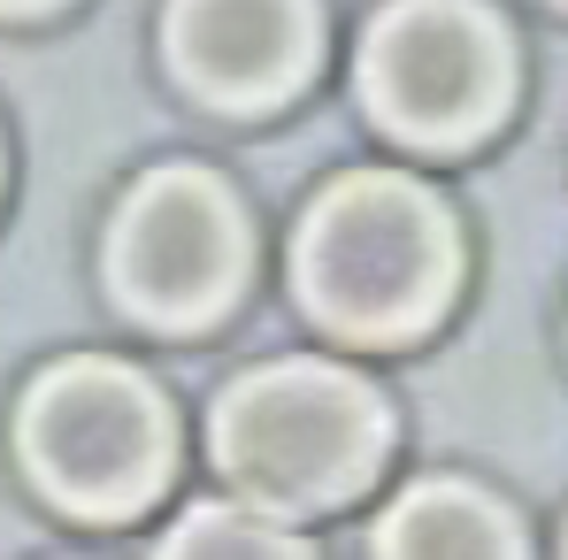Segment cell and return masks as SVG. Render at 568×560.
I'll return each instance as SVG.
<instances>
[{
  "label": "cell",
  "instance_id": "277c9868",
  "mask_svg": "<svg viewBox=\"0 0 568 560\" xmlns=\"http://www.w3.org/2000/svg\"><path fill=\"white\" fill-rule=\"evenodd\" d=\"M362 93L415 146H469L515 93L507 31L476 0H392L362 39Z\"/></svg>",
  "mask_w": 568,
  "mask_h": 560
},
{
  "label": "cell",
  "instance_id": "3957f363",
  "mask_svg": "<svg viewBox=\"0 0 568 560\" xmlns=\"http://www.w3.org/2000/svg\"><path fill=\"white\" fill-rule=\"evenodd\" d=\"M23 461L85 522L139 515L170 476V415L115 362H62L23 399Z\"/></svg>",
  "mask_w": 568,
  "mask_h": 560
},
{
  "label": "cell",
  "instance_id": "7a4b0ae2",
  "mask_svg": "<svg viewBox=\"0 0 568 560\" xmlns=\"http://www.w3.org/2000/svg\"><path fill=\"white\" fill-rule=\"evenodd\" d=\"M384 461V407L369 384L315 362H277L223 391L215 468L246 491V507L307 515L338 507Z\"/></svg>",
  "mask_w": 568,
  "mask_h": 560
},
{
  "label": "cell",
  "instance_id": "9c48e42d",
  "mask_svg": "<svg viewBox=\"0 0 568 560\" xmlns=\"http://www.w3.org/2000/svg\"><path fill=\"white\" fill-rule=\"evenodd\" d=\"M0 8H47V0H0Z\"/></svg>",
  "mask_w": 568,
  "mask_h": 560
},
{
  "label": "cell",
  "instance_id": "6da1fadb",
  "mask_svg": "<svg viewBox=\"0 0 568 560\" xmlns=\"http://www.w3.org/2000/svg\"><path fill=\"white\" fill-rule=\"evenodd\" d=\"M462 277V246L446 207L407 177H346L331 185L292 246V284L307 315L354 346L415 338Z\"/></svg>",
  "mask_w": 568,
  "mask_h": 560
},
{
  "label": "cell",
  "instance_id": "8992f818",
  "mask_svg": "<svg viewBox=\"0 0 568 560\" xmlns=\"http://www.w3.org/2000/svg\"><path fill=\"white\" fill-rule=\"evenodd\" d=\"M315 0H178L170 54L223 108H270L315 70Z\"/></svg>",
  "mask_w": 568,
  "mask_h": 560
},
{
  "label": "cell",
  "instance_id": "52a82bcc",
  "mask_svg": "<svg viewBox=\"0 0 568 560\" xmlns=\"http://www.w3.org/2000/svg\"><path fill=\"white\" fill-rule=\"evenodd\" d=\"M384 560H523V538L515 522L469 491V483H423L407 491L377 530Z\"/></svg>",
  "mask_w": 568,
  "mask_h": 560
},
{
  "label": "cell",
  "instance_id": "5b68a950",
  "mask_svg": "<svg viewBox=\"0 0 568 560\" xmlns=\"http://www.w3.org/2000/svg\"><path fill=\"white\" fill-rule=\"evenodd\" d=\"M108 277L154 330H192L246 277V215L207 170H154L123 200L108 238Z\"/></svg>",
  "mask_w": 568,
  "mask_h": 560
},
{
  "label": "cell",
  "instance_id": "ba28073f",
  "mask_svg": "<svg viewBox=\"0 0 568 560\" xmlns=\"http://www.w3.org/2000/svg\"><path fill=\"white\" fill-rule=\"evenodd\" d=\"M162 560H307L300 538L254 507H192L162 538Z\"/></svg>",
  "mask_w": 568,
  "mask_h": 560
}]
</instances>
